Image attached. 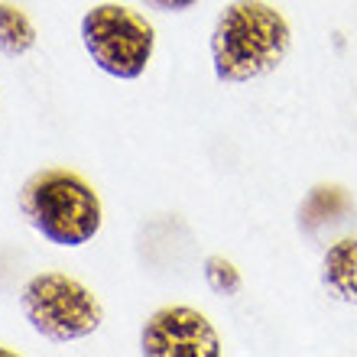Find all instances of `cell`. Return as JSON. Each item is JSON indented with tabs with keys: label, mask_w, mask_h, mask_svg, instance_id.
Instances as JSON below:
<instances>
[{
	"label": "cell",
	"mask_w": 357,
	"mask_h": 357,
	"mask_svg": "<svg viewBox=\"0 0 357 357\" xmlns=\"http://www.w3.org/2000/svg\"><path fill=\"white\" fill-rule=\"evenodd\" d=\"M146 3L162 10V13H182V10H188L192 3H198V0H146Z\"/></svg>",
	"instance_id": "obj_10"
},
{
	"label": "cell",
	"mask_w": 357,
	"mask_h": 357,
	"mask_svg": "<svg viewBox=\"0 0 357 357\" xmlns=\"http://www.w3.org/2000/svg\"><path fill=\"white\" fill-rule=\"evenodd\" d=\"M36 46V29L29 17L13 3H0V52L10 59L26 56Z\"/></svg>",
	"instance_id": "obj_8"
},
{
	"label": "cell",
	"mask_w": 357,
	"mask_h": 357,
	"mask_svg": "<svg viewBox=\"0 0 357 357\" xmlns=\"http://www.w3.org/2000/svg\"><path fill=\"white\" fill-rule=\"evenodd\" d=\"M319 280L335 302L357 305V237H341L321 257Z\"/></svg>",
	"instance_id": "obj_7"
},
{
	"label": "cell",
	"mask_w": 357,
	"mask_h": 357,
	"mask_svg": "<svg viewBox=\"0 0 357 357\" xmlns=\"http://www.w3.org/2000/svg\"><path fill=\"white\" fill-rule=\"evenodd\" d=\"M292 33L276 7L264 0H234L221 10L211 29V66L225 85L264 78L289 56Z\"/></svg>",
	"instance_id": "obj_1"
},
{
	"label": "cell",
	"mask_w": 357,
	"mask_h": 357,
	"mask_svg": "<svg viewBox=\"0 0 357 357\" xmlns=\"http://www.w3.org/2000/svg\"><path fill=\"white\" fill-rule=\"evenodd\" d=\"M140 351L146 357H218L221 338L202 312L166 305L143 321Z\"/></svg>",
	"instance_id": "obj_5"
},
{
	"label": "cell",
	"mask_w": 357,
	"mask_h": 357,
	"mask_svg": "<svg viewBox=\"0 0 357 357\" xmlns=\"http://www.w3.org/2000/svg\"><path fill=\"white\" fill-rule=\"evenodd\" d=\"M20 309L29 328L49 341H78L101 328L104 305L85 282L68 273H36L20 289Z\"/></svg>",
	"instance_id": "obj_3"
},
{
	"label": "cell",
	"mask_w": 357,
	"mask_h": 357,
	"mask_svg": "<svg viewBox=\"0 0 357 357\" xmlns=\"http://www.w3.org/2000/svg\"><path fill=\"white\" fill-rule=\"evenodd\" d=\"M354 211V198L341 185H315L299 205V231L312 244H321L331 231L348 225Z\"/></svg>",
	"instance_id": "obj_6"
},
{
	"label": "cell",
	"mask_w": 357,
	"mask_h": 357,
	"mask_svg": "<svg viewBox=\"0 0 357 357\" xmlns=\"http://www.w3.org/2000/svg\"><path fill=\"white\" fill-rule=\"evenodd\" d=\"M20 215L56 247H82L101 231V198L78 172L39 169L20 188Z\"/></svg>",
	"instance_id": "obj_2"
},
{
	"label": "cell",
	"mask_w": 357,
	"mask_h": 357,
	"mask_svg": "<svg viewBox=\"0 0 357 357\" xmlns=\"http://www.w3.org/2000/svg\"><path fill=\"white\" fill-rule=\"evenodd\" d=\"M205 282L218 296H234L241 289V273L234 270V264H227L225 257H208L205 260Z\"/></svg>",
	"instance_id": "obj_9"
},
{
	"label": "cell",
	"mask_w": 357,
	"mask_h": 357,
	"mask_svg": "<svg viewBox=\"0 0 357 357\" xmlns=\"http://www.w3.org/2000/svg\"><path fill=\"white\" fill-rule=\"evenodd\" d=\"M0 354H10V351H0Z\"/></svg>",
	"instance_id": "obj_11"
},
{
	"label": "cell",
	"mask_w": 357,
	"mask_h": 357,
	"mask_svg": "<svg viewBox=\"0 0 357 357\" xmlns=\"http://www.w3.org/2000/svg\"><path fill=\"white\" fill-rule=\"evenodd\" d=\"M82 43L104 75L133 82L150 66L156 33L137 10L121 3H98L82 17Z\"/></svg>",
	"instance_id": "obj_4"
}]
</instances>
